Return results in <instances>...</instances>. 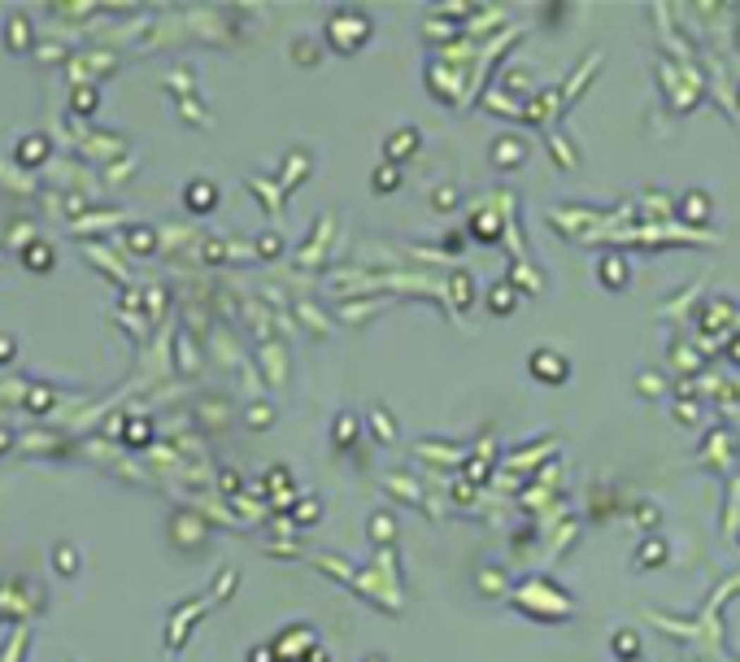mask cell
<instances>
[{"label":"cell","mask_w":740,"mask_h":662,"mask_svg":"<svg viewBox=\"0 0 740 662\" xmlns=\"http://www.w3.org/2000/svg\"><path fill=\"white\" fill-rule=\"evenodd\" d=\"M22 266L35 270V275H48V270L57 266V248L48 244V240H31L27 248H22Z\"/></svg>","instance_id":"12"},{"label":"cell","mask_w":740,"mask_h":662,"mask_svg":"<svg viewBox=\"0 0 740 662\" xmlns=\"http://www.w3.org/2000/svg\"><path fill=\"white\" fill-rule=\"evenodd\" d=\"M366 662H388V658H379V654H370V658H366Z\"/></svg>","instance_id":"38"},{"label":"cell","mask_w":740,"mask_h":662,"mask_svg":"<svg viewBox=\"0 0 740 662\" xmlns=\"http://www.w3.org/2000/svg\"><path fill=\"white\" fill-rule=\"evenodd\" d=\"M318 57H322V48H318V40H314V35H301V40H292V61H296V66H318Z\"/></svg>","instance_id":"20"},{"label":"cell","mask_w":740,"mask_h":662,"mask_svg":"<svg viewBox=\"0 0 740 662\" xmlns=\"http://www.w3.org/2000/svg\"><path fill=\"white\" fill-rule=\"evenodd\" d=\"M96 100H100L96 88H74V109H79V114H92V109H96Z\"/></svg>","instance_id":"29"},{"label":"cell","mask_w":740,"mask_h":662,"mask_svg":"<svg viewBox=\"0 0 740 662\" xmlns=\"http://www.w3.org/2000/svg\"><path fill=\"white\" fill-rule=\"evenodd\" d=\"M270 419H274L270 405H253V410H248V423H253V427H270Z\"/></svg>","instance_id":"32"},{"label":"cell","mask_w":740,"mask_h":662,"mask_svg":"<svg viewBox=\"0 0 740 662\" xmlns=\"http://www.w3.org/2000/svg\"><path fill=\"white\" fill-rule=\"evenodd\" d=\"M257 248H262V253H274V248H279V236H274V231H270V236H262V244H257Z\"/></svg>","instance_id":"35"},{"label":"cell","mask_w":740,"mask_h":662,"mask_svg":"<svg viewBox=\"0 0 740 662\" xmlns=\"http://www.w3.org/2000/svg\"><path fill=\"white\" fill-rule=\"evenodd\" d=\"M9 358H13V340L0 336V362H9Z\"/></svg>","instance_id":"34"},{"label":"cell","mask_w":740,"mask_h":662,"mask_svg":"<svg viewBox=\"0 0 740 662\" xmlns=\"http://www.w3.org/2000/svg\"><path fill=\"white\" fill-rule=\"evenodd\" d=\"M270 645H274L279 662H305V658L318 649V632H314L310 623H288Z\"/></svg>","instance_id":"3"},{"label":"cell","mask_w":740,"mask_h":662,"mask_svg":"<svg viewBox=\"0 0 740 662\" xmlns=\"http://www.w3.org/2000/svg\"><path fill=\"white\" fill-rule=\"evenodd\" d=\"M732 358H736V362H740V336H736V340H732Z\"/></svg>","instance_id":"37"},{"label":"cell","mask_w":740,"mask_h":662,"mask_svg":"<svg viewBox=\"0 0 740 662\" xmlns=\"http://www.w3.org/2000/svg\"><path fill=\"white\" fill-rule=\"evenodd\" d=\"M657 519H662V514H657V505H653V501H641V510H636V523H641V527H653Z\"/></svg>","instance_id":"31"},{"label":"cell","mask_w":740,"mask_h":662,"mask_svg":"<svg viewBox=\"0 0 740 662\" xmlns=\"http://www.w3.org/2000/svg\"><path fill=\"white\" fill-rule=\"evenodd\" d=\"M631 662H645V658H631Z\"/></svg>","instance_id":"39"},{"label":"cell","mask_w":740,"mask_h":662,"mask_svg":"<svg viewBox=\"0 0 740 662\" xmlns=\"http://www.w3.org/2000/svg\"><path fill=\"white\" fill-rule=\"evenodd\" d=\"M597 279H601L605 292H623V288L631 284V262L619 258V253H609V258L597 262Z\"/></svg>","instance_id":"8"},{"label":"cell","mask_w":740,"mask_h":662,"mask_svg":"<svg viewBox=\"0 0 740 662\" xmlns=\"http://www.w3.org/2000/svg\"><path fill=\"white\" fill-rule=\"evenodd\" d=\"M126 445H135V449H144L148 440H152V423L148 419H126V436H122Z\"/></svg>","instance_id":"22"},{"label":"cell","mask_w":740,"mask_h":662,"mask_svg":"<svg viewBox=\"0 0 740 662\" xmlns=\"http://www.w3.org/2000/svg\"><path fill=\"white\" fill-rule=\"evenodd\" d=\"M5 44L13 48V53H27L31 48V22L27 18H9L5 22Z\"/></svg>","instance_id":"18"},{"label":"cell","mask_w":740,"mask_h":662,"mask_svg":"<svg viewBox=\"0 0 740 662\" xmlns=\"http://www.w3.org/2000/svg\"><path fill=\"white\" fill-rule=\"evenodd\" d=\"M53 567H61V575H74V571H79V553H74L70 545L53 549Z\"/></svg>","instance_id":"27"},{"label":"cell","mask_w":740,"mask_h":662,"mask_svg":"<svg viewBox=\"0 0 740 662\" xmlns=\"http://www.w3.org/2000/svg\"><path fill=\"white\" fill-rule=\"evenodd\" d=\"M366 419H370V431H375V440H379V445H392V440H396V419L384 410V405H375Z\"/></svg>","instance_id":"17"},{"label":"cell","mask_w":740,"mask_h":662,"mask_svg":"<svg viewBox=\"0 0 740 662\" xmlns=\"http://www.w3.org/2000/svg\"><path fill=\"white\" fill-rule=\"evenodd\" d=\"M523 589L535 593V606L523 610V615H531V619H571V597L562 589H553L549 579H527Z\"/></svg>","instance_id":"4"},{"label":"cell","mask_w":740,"mask_h":662,"mask_svg":"<svg viewBox=\"0 0 740 662\" xmlns=\"http://www.w3.org/2000/svg\"><path fill=\"white\" fill-rule=\"evenodd\" d=\"M457 200H462V192H457L453 183H440L436 196H431V210H436V214H453V210H457Z\"/></svg>","instance_id":"23"},{"label":"cell","mask_w":740,"mask_h":662,"mask_svg":"<svg viewBox=\"0 0 740 662\" xmlns=\"http://www.w3.org/2000/svg\"><path fill=\"white\" fill-rule=\"evenodd\" d=\"M679 218H684L688 227H705V222L714 218V196H710L705 188H688L684 200H679Z\"/></svg>","instance_id":"7"},{"label":"cell","mask_w":740,"mask_h":662,"mask_svg":"<svg viewBox=\"0 0 740 662\" xmlns=\"http://www.w3.org/2000/svg\"><path fill=\"white\" fill-rule=\"evenodd\" d=\"M305 662H331V654H327V649H322V645H318V649H314V654H310V658H305Z\"/></svg>","instance_id":"36"},{"label":"cell","mask_w":740,"mask_h":662,"mask_svg":"<svg viewBox=\"0 0 740 662\" xmlns=\"http://www.w3.org/2000/svg\"><path fill=\"white\" fill-rule=\"evenodd\" d=\"M479 593H505V571L483 567V571H479Z\"/></svg>","instance_id":"26"},{"label":"cell","mask_w":740,"mask_h":662,"mask_svg":"<svg viewBox=\"0 0 740 662\" xmlns=\"http://www.w3.org/2000/svg\"><path fill=\"white\" fill-rule=\"evenodd\" d=\"M527 375L535 379V384H545V388H562L566 379H571V358L566 353H557V349H531L527 353Z\"/></svg>","instance_id":"2"},{"label":"cell","mask_w":740,"mask_h":662,"mask_svg":"<svg viewBox=\"0 0 740 662\" xmlns=\"http://www.w3.org/2000/svg\"><path fill=\"white\" fill-rule=\"evenodd\" d=\"M183 205H188L192 214H214V210H218V183H214V179H192V183L183 188Z\"/></svg>","instance_id":"10"},{"label":"cell","mask_w":740,"mask_h":662,"mask_svg":"<svg viewBox=\"0 0 740 662\" xmlns=\"http://www.w3.org/2000/svg\"><path fill=\"white\" fill-rule=\"evenodd\" d=\"M609 645H614L619 662H631V658H641V632H636V627H614Z\"/></svg>","instance_id":"15"},{"label":"cell","mask_w":740,"mask_h":662,"mask_svg":"<svg viewBox=\"0 0 740 662\" xmlns=\"http://www.w3.org/2000/svg\"><path fill=\"white\" fill-rule=\"evenodd\" d=\"M488 162L497 166V170H523L527 166V144L518 140V136H497L492 144H488Z\"/></svg>","instance_id":"6"},{"label":"cell","mask_w":740,"mask_h":662,"mask_svg":"<svg viewBox=\"0 0 740 662\" xmlns=\"http://www.w3.org/2000/svg\"><path fill=\"white\" fill-rule=\"evenodd\" d=\"M292 519H296L301 527L318 523V519H322V501H318V497H301V501H296V510H292Z\"/></svg>","instance_id":"21"},{"label":"cell","mask_w":740,"mask_h":662,"mask_svg":"<svg viewBox=\"0 0 740 662\" xmlns=\"http://www.w3.org/2000/svg\"><path fill=\"white\" fill-rule=\"evenodd\" d=\"M27 405H31V410H35V414H44V410H48V405H53V401H48V388H35V397H31Z\"/></svg>","instance_id":"33"},{"label":"cell","mask_w":740,"mask_h":662,"mask_svg":"<svg viewBox=\"0 0 740 662\" xmlns=\"http://www.w3.org/2000/svg\"><path fill=\"white\" fill-rule=\"evenodd\" d=\"M126 244L135 253H152L157 248V236H152V227H135V231H126Z\"/></svg>","instance_id":"25"},{"label":"cell","mask_w":740,"mask_h":662,"mask_svg":"<svg viewBox=\"0 0 740 662\" xmlns=\"http://www.w3.org/2000/svg\"><path fill=\"white\" fill-rule=\"evenodd\" d=\"M483 305H488L497 318H509V314L518 310V288L509 284V279H501V284H492L488 292H483Z\"/></svg>","instance_id":"11"},{"label":"cell","mask_w":740,"mask_h":662,"mask_svg":"<svg viewBox=\"0 0 740 662\" xmlns=\"http://www.w3.org/2000/svg\"><path fill=\"white\" fill-rule=\"evenodd\" d=\"M48 148H53V144H48V136H27V140L18 144V162H27V166H40V162L48 157Z\"/></svg>","instance_id":"19"},{"label":"cell","mask_w":740,"mask_h":662,"mask_svg":"<svg viewBox=\"0 0 740 662\" xmlns=\"http://www.w3.org/2000/svg\"><path fill=\"white\" fill-rule=\"evenodd\" d=\"M375 35V22L366 9H336L327 18V27H322V40L331 53H340V57H353V53H362V48L370 44Z\"/></svg>","instance_id":"1"},{"label":"cell","mask_w":740,"mask_h":662,"mask_svg":"<svg viewBox=\"0 0 740 662\" xmlns=\"http://www.w3.org/2000/svg\"><path fill=\"white\" fill-rule=\"evenodd\" d=\"M370 536H375V541H392V536H396L392 514H375V519H370Z\"/></svg>","instance_id":"28"},{"label":"cell","mask_w":740,"mask_h":662,"mask_svg":"<svg viewBox=\"0 0 740 662\" xmlns=\"http://www.w3.org/2000/svg\"><path fill=\"white\" fill-rule=\"evenodd\" d=\"M244 662H279V654H274V645H270V641H266V645H253V649H248V658H244Z\"/></svg>","instance_id":"30"},{"label":"cell","mask_w":740,"mask_h":662,"mask_svg":"<svg viewBox=\"0 0 740 662\" xmlns=\"http://www.w3.org/2000/svg\"><path fill=\"white\" fill-rule=\"evenodd\" d=\"M418 152H423V131L410 126V122L396 126V131L384 140V162H392V166H405L410 157H418Z\"/></svg>","instance_id":"5"},{"label":"cell","mask_w":740,"mask_h":662,"mask_svg":"<svg viewBox=\"0 0 740 662\" xmlns=\"http://www.w3.org/2000/svg\"><path fill=\"white\" fill-rule=\"evenodd\" d=\"M471 236H475L479 244H492V240L501 236V218H497L492 210H475V214H471Z\"/></svg>","instance_id":"14"},{"label":"cell","mask_w":740,"mask_h":662,"mask_svg":"<svg viewBox=\"0 0 740 662\" xmlns=\"http://www.w3.org/2000/svg\"><path fill=\"white\" fill-rule=\"evenodd\" d=\"M357 436H362V419H357L353 410H340L336 423H331V440H336V449H353Z\"/></svg>","instance_id":"13"},{"label":"cell","mask_w":740,"mask_h":662,"mask_svg":"<svg viewBox=\"0 0 740 662\" xmlns=\"http://www.w3.org/2000/svg\"><path fill=\"white\" fill-rule=\"evenodd\" d=\"M370 188H375L379 196L396 192V188H401V166H392V162H379V166L370 170Z\"/></svg>","instance_id":"16"},{"label":"cell","mask_w":740,"mask_h":662,"mask_svg":"<svg viewBox=\"0 0 740 662\" xmlns=\"http://www.w3.org/2000/svg\"><path fill=\"white\" fill-rule=\"evenodd\" d=\"M449 292H453V301H457V310H466V305L475 301V296H471V292H475V284H471V275H466V270H457V279H453V284H449Z\"/></svg>","instance_id":"24"},{"label":"cell","mask_w":740,"mask_h":662,"mask_svg":"<svg viewBox=\"0 0 740 662\" xmlns=\"http://www.w3.org/2000/svg\"><path fill=\"white\" fill-rule=\"evenodd\" d=\"M631 562H636V571H657V567L671 562V545L662 541V536H645L641 545H636Z\"/></svg>","instance_id":"9"}]
</instances>
